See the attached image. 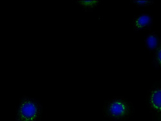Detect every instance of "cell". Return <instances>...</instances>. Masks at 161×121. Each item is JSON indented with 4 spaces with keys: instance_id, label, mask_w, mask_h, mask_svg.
I'll return each instance as SVG.
<instances>
[{
    "instance_id": "obj_7",
    "label": "cell",
    "mask_w": 161,
    "mask_h": 121,
    "mask_svg": "<svg viewBox=\"0 0 161 121\" xmlns=\"http://www.w3.org/2000/svg\"><path fill=\"white\" fill-rule=\"evenodd\" d=\"M153 64L155 69L161 70V41L158 48L153 53Z\"/></svg>"
},
{
    "instance_id": "obj_3",
    "label": "cell",
    "mask_w": 161,
    "mask_h": 121,
    "mask_svg": "<svg viewBox=\"0 0 161 121\" xmlns=\"http://www.w3.org/2000/svg\"><path fill=\"white\" fill-rule=\"evenodd\" d=\"M147 101L154 113L161 115V81L157 82L147 91Z\"/></svg>"
},
{
    "instance_id": "obj_6",
    "label": "cell",
    "mask_w": 161,
    "mask_h": 121,
    "mask_svg": "<svg viewBox=\"0 0 161 121\" xmlns=\"http://www.w3.org/2000/svg\"><path fill=\"white\" fill-rule=\"evenodd\" d=\"M99 0H77L75 3L85 12H92L97 8L101 5Z\"/></svg>"
},
{
    "instance_id": "obj_5",
    "label": "cell",
    "mask_w": 161,
    "mask_h": 121,
    "mask_svg": "<svg viewBox=\"0 0 161 121\" xmlns=\"http://www.w3.org/2000/svg\"><path fill=\"white\" fill-rule=\"evenodd\" d=\"M161 38L159 36V32L157 31H151L147 34L145 39V47L150 52L154 53L160 45Z\"/></svg>"
},
{
    "instance_id": "obj_8",
    "label": "cell",
    "mask_w": 161,
    "mask_h": 121,
    "mask_svg": "<svg viewBox=\"0 0 161 121\" xmlns=\"http://www.w3.org/2000/svg\"><path fill=\"white\" fill-rule=\"evenodd\" d=\"M130 3L135 5L137 7H147V6H150L155 3L153 1H140V0H131L130 1Z\"/></svg>"
},
{
    "instance_id": "obj_1",
    "label": "cell",
    "mask_w": 161,
    "mask_h": 121,
    "mask_svg": "<svg viewBox=\"0 0 161 121\" xmlns=\"http://www.w3.org/2000/svg\"><path fill=\"white\" fill-rule=\"evenodd\" d=\"M43 107L35 99L24 96L20 99L16 110V121H39Z\"/></svg>"
},
{
    "instance_id": "obj_2",
    "label": "cell",
    "mask_w": 161,
    "mask_h": 121,
    "mask_svg": "<svg viewBox=\"0 0 161 121\" xmlns=\"http://www.w3.org/2000/svg\"><path fill=\"white\" fill-rule=\"evenodd\" d=\"M103 113L106 117L119 120L130 117L132 113V105L125 98L115 97L109 99L104 106Z\"/></svg>"
},
{
    "instance_id": "obj_4",
    "label": "cell",
    "mask_w": 161,
    "mask_h": 121,
    "mask_svg": "<svg viewBox=\"0 0 161 121\" xmlns=\"http://www.w3.org/2000/svg\"><path fill=\"white\" fill-rule=\"evenodd\" d=\"M153 22V17L147 14L134 17L131 20V25L134 31H141L150 29Z\"/></svg>"
}]
</instances>
